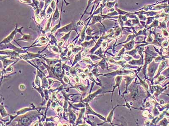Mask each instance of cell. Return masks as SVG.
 Wrapping results in <instances>:
<instances>
[{"label":"cell","instance_id":"2","mask_svg":"<svg viewBox=\"0 0 169 126\" xmlns=\"http://www.w3.org/2000/svg\"><path fill=\"white\" fill-rule=\"evenodd\" d=\"M59 17V13L58 11V6H57L56 12H55L54 14V16H53V18L52 19V21L54 22V21H55L56 20L58 19Z\"/></svg>","mask_w":169,"mask_h":126},{"label":"cell","instance_id":"1","mask_svg":"<svg viewBox=\"0 0 169 126\" xmlns=\"http://www.w3.org/2000/svg\"><path fill=\"white\" fill-rule=\"evenodd\" d=\"M73 25L72 23H71L69 25L64 27V28H62L60 30L61 31H67L69 30L72 29V28H73Z\"/></svg>","mask_w":169,"mask_h":126},{"label":"cell","instance_id":"3","mask_svg":"<svg viewBox=\"0 0 169 126\" xmlns=\"http://www.w3.org/2000/svg\"><path fill=\"white\" fill-rule=\"evenodd\" d=\"M16 30H15L14 32H12V33L10 35L9 37H8L7 38H6V39L5 40H4V41H11L12 39H13V37L14 36V35H15V34L16 33Z\"/></svg>","mask_w":169,"mask_h":126}]
</instances>
